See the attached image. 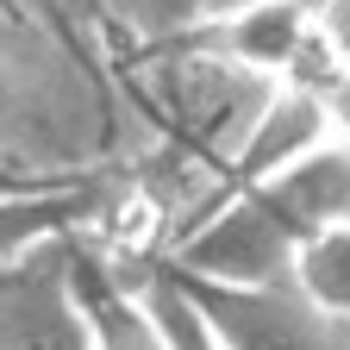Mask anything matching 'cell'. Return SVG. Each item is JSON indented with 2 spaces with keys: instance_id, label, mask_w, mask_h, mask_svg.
<instances>
[{
  "instance_id": "cell-1",
  "label": "cell",
  "mask_w": 350,
  "mask_h": 350,
  "mask_svg": "<svg viewBox=\"0 0 350 350\" xmlns=\"http://www.w3.org/2000/svg\"><path fill=\"white\" fill-rule=\"evenodd\" d=\"M350 219V144H319L269 182L232 188L182 250L175 269L213 282H294L313 238Z\"/></svg>"
},
{
  "instance_id": "cell-2",
  "label": "cell",
  "mask_w": 350,
  "mask_h": 350,
  "mask_svg": "<svg viewBox=\"0 0 350 350\" xmlns=\"http://www.w3.org/2000/svg\"><path fill=\"white\" fill-rule=\"evenodd\" d=\"M182 51L226 57V63H238L262 81H300L338 44H332L319 7H306V0H238V7L213 13L206 25H194L182 38Z\"/></svg>"
},
{
  "instance_id": "cell-3",
  "label": "cell",
  "mask_w": 350,
  "mask_h": 350,
  "mask_svg": "<svg viewBox=\"0 0 350 350\" xmlns=\"http://www.w3.org/2000/svg\"><path fill=\"white\" fill-rule=\"evenodd\" d=\"M169 275L194 294V306L206 313L226 350H344L338 319L319 313L300 282H213L188 269Z\"/></svg>"
},
{
  "instance_id": "cell-4",
  "label": "cell",
  "mask_w": 350,
  "mask_h": 350,
  "mask_svg": "<svg viewBox=\"0 0 350 350\" xmlns=\"http://www.w3.org/2000/svg\"><path fill=\"white\" fill-rule=\"evenodd\" d=\"M0 350H94L81 275L57 238L0 256Z\"/></svg>"
},
{
  "instance_id": "cell-5",
  "label": "cell",
  "mask_w": 350,
  "mask_h": 350,
  "mask_svg": "<svg viewBox=\"0 0 350 350\" xmlns=\"http://www.w3.org/2000/svg\"><path fill=\"white\" fill-rule=\"evenodd\" d=\"M44 138H63L57 125V63L38 44L31 25H19L0 7V157L25 163Z\"/></svg>"
},
{
  "instance_id": "cell-6",
  "label": "cell",
  "mask_w": 350,
  "mask_h": 350,
  "mask_svg": "<svg viewBox=\"0 0 350 350\" xmlns=\"http://www.w3.org/2000/svg\"><path fill=\"white\" fill-rule=\"evenodd\" d=\"M319 144H332V119H325V100L313 81H275L269 100H262L256 125L244 131V144L232 157V188H250V182H269L288 163L313 157Z\"/></svg>"
},
{
  "instance_id": "cell-7",
  "label": "cell",
  "mask_w": 350,
  "mask_h": 350,
  "mask_svg": "<svg viewBox=\"0 0 350 350\" xmlns=\"http://www.w3.org/2000/svg\"><path fill=\"white\" fill-rule=\"evenodd\" d=\"M75 275L88 294V319H94V350H175L144 282H113L88 262H75Z\"/></svg>"
},
{
  "instance_id": "cell-8",
  "label": "cell",
  "mask_w": 350,
  "mask_h": 350,
  "mask_svg": "<svg viewBox=\"0 0 350 350\" xmlns=\"http://www.w3.org/2000/svg\"><path fill=\"white\" fill-rule=\"evenodd\" d=\"M88 206H94V188L75 182H44V188H13L0 194V256H19L31 244H51L69 226H81Z\"/></svg>"
},
{
  "instance_id": "cell-9",
  "label": "cell",
  "mask_w": 350,
  "mask_h": 350,
  "mask_svg": "<svg viewBox=\"0 0 350 350\" xmlns=\"http://www.w3.org/2000/svg\"><path fill=\"white\" fill-rule=\"evenodd\" d=\"M294 282L306 288V300H313L319 313H332L338 325H350V219L306 244Z\"/></svg>"
},
{
  "instance_id": "cell-10",
  "label": "cell",
  "mask_w": 350,
  "mask_h": 350,
  "mask_svg": "<svg viewBox=\"0 0 350 350\" xmlns=\"http://www.w3.org/2000/svg\"><path fill=\"white\" fill-rule=\"evenodd\" d=\"M144 294H150V306H157V319H163V332H169L175 350H226V344H219V332L206 325V313L194 306V294L175 282V275H150Z\"/></svg>"
},
{
  "instance_id": "cell-11",
  "label": "cell",
  "mask_w": 350,
  "mask_h": 350,
  "mask_svg": "<svg viewBox=\"0 0 350 350\" xmlns=\"http://www.w3.org/2000/svg\"><path fill=\"white\" fill-rule=\"evenodd\" d=\"M300 81H313V88H319L325 119H332V144H350V57L332 51L313 75H300Z\"/></svg>"
},
{
  "instance_id": "cell-12",
  "label": "cell",
  "mask_w": 350,
  "mask_h": 350,
  "mask_svg": "<svg viewBox=\"0 0 350 350\" xmlns=\"http://www.w3.org/2000/svg\"><path fill=\"white\" fill-rule=\"evenodd\" d=\"M44 182H63V175H31L25 163H7V157H0V194H13V188H44Z\"/></svg>"
}]
</instances>
